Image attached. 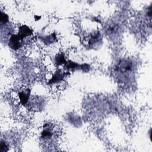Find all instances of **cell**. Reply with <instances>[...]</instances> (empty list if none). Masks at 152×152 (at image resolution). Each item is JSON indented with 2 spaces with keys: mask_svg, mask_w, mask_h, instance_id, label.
Listing matches in <instances>:
<instances>
[{
  "mask_svg": "<svg viewBox=\"0 0 152 152\" xmlns=\"http://www.w3.org/2000/svg\"><path fill=\"white\" fill-rule=\"evenodd\" d=\"M23 40V38L18 34H13L10 38L9 46L14 50H17L22 46Z\"/></svg>",
  "mask_w": 152,
  "mask_h": 152,
  "instance_id": "obj_1",
  "label": "cell"
},
{
  "mask_svg": "<svg viewBox=\"0 0 152 152\" xmlns=\"http://www.w3.org/2000/svg\"><path fill=\"white\" fill-rule=\"evenodd\" d=\"M32 34H33L32 30L26 25L21 26V27H20L19 29H18V34L23 39L26 37L31 35Z\"/></svg>",
  "mask_w": 152,
  "mask_h": 152,
  "instance_id": "obj_2",
  "label": "cell"
},
{
  "mask_svg": "<svg viewBox=\"0 0 152 152\" xmlns=\"http://www.w3.org/2000/svg\"><path fill=\"white\" fill-rule=\"evenodd\" d=\"M30 90L29 89H28L26 91H21L18 94L19 97L22 104L25 105L26 103H27L30 97Z\"/></svg>",
  "mask_w": 152,
  "mask_h": 152,
  "instance_id": "obj_3",
  "label": "cell"
},
{
  "mask_svg": "<svg viewBox=\"0 0 152 152\" xmlns=\"http://www.w3.org/2000/svg\"><path fill=\"white\" fill-rule=\"evenodd\" d=\"M66 75H67V73H63V74L57 73L52 77V78L50 80L49 83H52V84H53V83H58L59 81H62L63 78H64V77Z\"/></svg>",
  "mask_w": 152,
  "mask_h": 152,
  "instance_id": "obj_4",
  "label": "cell"
},
{
  "mask_svg": "<svg viewBox=\"0 0 152 152\" xmlns=\"http://www.w3.org/2000/svg\"><path fill=\"white\" fill-rule=\"evenodd\" d=\"M42 137L44 139H49L50 138L52 137L53 133L49 129V128H45L43 131L41 133Z\"/></svg>",
  "mask_w": 152,
  "mask_h": 152,
  "instance_id": "obj_5",
  "label": "cell"
},
{
  "mask_svg": "<svg viewBox=\"0 0 152 152\" xmlns=\"http://www.w3.org/2000/svg\"><path fill=\"white\" fill-rule=\"evenodd\" d=\"M56 62H57L58 65H61L66 62L64 56L62 54H59L56 57Z\"/></svg>",
  "mask_w": 152,
  "mask_h": 152,
  "instance_id": "obj_6",
  "label": "cell"
},
{
  "mask_svg": "<svg viewBox=\"0 0 152 152\" xmlns=\"http://www.w3.org/2000/svg\"><path fill=\"white\" fill-rule=\"evenodd\" d=\"M8 21V16L4 13L3 12H1V24H5Z\"/></svg>",
  "mask_w": 152,
  "mask_h": 152,
  "instance_id": "obj_7",
  "label": "cell"
}]
</instances>
